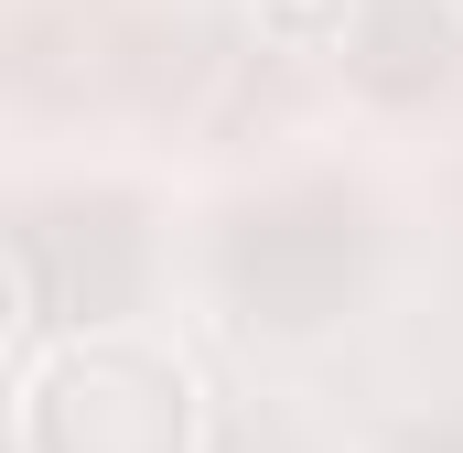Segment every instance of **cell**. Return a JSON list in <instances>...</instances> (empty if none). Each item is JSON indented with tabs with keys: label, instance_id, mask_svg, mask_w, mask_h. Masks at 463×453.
Instances as JSON below:
<instances>
[{
	"label": "cell",
	"instance_id": "6da1fadb",
	"mask_svg": "<svg viewBox=\"0 0 463 453\" xmlns=\"http://www.w3.org/2000/svg\"><path fill=\"white\" fill-rule=\"evenodd\" d=\"M22 453H194V367L151 335H76L22 389Z\"/></svg>",
	"mask_w": 463,
	"mask_h": 453
},
{
	"label": "cell",
	"instance_id": "7a4b0ae2",
	"mask_svg": "<svg viewBox=\"0 0 463 453\" xmlns=\"http://www.w3.org/2000/svg\"><path fill=\"white\" fill-rule=\"evenodd\" d=\"M248 22H259V43H280V54H324V43H345L355 0H248Z\"/></svg>",
	"mask_w": 463,
	"mask_h": 453
},
{
	"label": "cell",
	"instance_id": "3957f363",
	"mask_svg": "<svg viewBox=\"0 0 463 453\" xmlns=\"http://www.w3.org/2000/svg\"><path fill=\"white\" fill-rule=\"evenodd\" d=\"M22 324H33V281H22V259L0 248V356L22 345Z\"/></svg>",
	"mask_w": 463,
	"mask_h": 453
}]
</instances>
